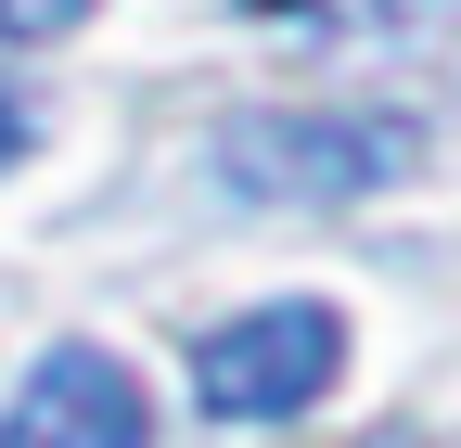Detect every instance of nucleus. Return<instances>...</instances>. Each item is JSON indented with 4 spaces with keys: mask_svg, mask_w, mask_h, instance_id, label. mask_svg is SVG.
I'll return each instance as SVG.
<instances>
[{
    "mask_svg": "<svg viewBox=\"0 0 461 448\" xmlns=\"http://www.w3.org/2000/svg\"><path fill=\"white\" fill-rule=\"evenodd\" d=\"M77 26H90V0H0V39H14V51H51Z\"/></svg>",
    "mask_w": 461,
    "mask_h": 448,
    "instance_id": "20e7f679",
    "label": "nucleus"
},
{
    "mask_svg": "<svg viewBox=\"0 0 461 448\" xmlns=\"http://www.w3.org/2000/svg\"><path fill=\"white\" fill-rule=\"evenodd\" d=\"M218 180L244 205H359V193H397L423 166V129L411 116H321V103H257L230 116L218 141Z\"/></svg>",
    "mask_w": 461,
    "mask_h": 448,
    "instance_id": "f257e3e1",
    "label": "nucleus"
},
{
    "mask_svg": "<svg viewBox=\"0 0 461 448\" xmlns=\"http://www.w3.org/2000/svg\"><path fill=\"white\" fill-rule=\"evenodd\" d=\"M333 372H346V308L269 295L193 346V398H205V423H295L333 398Z\"/></svg>",
    "mask_w": 461,
    "mask_h": 448,
    "instance_id": "f03ea898",
    "label": "nucleus"
},
{
    "mask_svg": "<svg viewBox=\"0 0 461 448\" xmlns=\"http://www.w3.org/2000/svg\"><path fill=\"white\" fill-rule=\"evenodd\" d=\"M26 141H39V103H26V90H0V166H14Z\"/></svg>",
    "mask_w": 461,
    "mask_h": 448,
    "instance_id": "39448f33",
    "label": "nucleus"
},
{
    "mask_svg": "<svg viewBox=\"0 0 461 448\" xmlns=\"http://www.w3.org/2000/svg\"><path fill=\"white\" fill-rule=\"evenodd\" d=\"M257 13H308V0H257Z\"/></svg>",
    "mask_w": 461,
    "mask_h": 448,
    "instance_id": "423d86ee",
    "label": "nucleus"
},
{
    "mask_svg": "<svg viewBox=\"0 0 461 448\" xmlns=\"http://www.w3.org/2000/svg\"><path fill=\"white\" fill-rule=\"evenodd\" d=\"M0 448H154V398L129 359L51 346L14 398H0Z\"/></svg>",
    "mask_w": 461,
    "mask_h": 448,
    "instance_id": "7ed1b4c3",
    "label": "nucleus"
}]
</instances>
